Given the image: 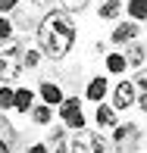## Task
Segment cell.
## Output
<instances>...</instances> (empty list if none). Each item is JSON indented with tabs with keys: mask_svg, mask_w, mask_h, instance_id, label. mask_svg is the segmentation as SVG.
<instances>
[{
	"mask_svg": "<svg viewBox=\"0 0 147 153\" xmlns=\"http://www.w3.org/2000/svg\"><path fill=\"white\" fill-rule=\"evenodd\" d=\"M125 16L131 22H147V0H125Z\"/></svg>",
	"mask_w": 147,
	"mask_h": 153,
	"instance_id": "18",
	"label": "cell"
},
{
	"mask_svg": "<svg viewBox=\"0 0 147 153\" xmlns=\"http://www.w3.org/2000/svg\"><path fill=\"white\" fill-rule=\"evenodd\" d=\"M94 125L100 131H113L116 125H119V113L113 109V103L110 100H103V103H97L94 106Z\"/></svg>",
	"mask_w": 147,
	"mask_h": 153,
	"instance_id": "10",
	"label": "cell"
},
{
	"mask_svg": "<svg viewBox=\"0 0 147 153\" xmlns=\"http://www.w3.org/2000/svg\"><path fill=\"white\" fill-rule=\"evenodd\" d=\"M110 103H113L116 113H125V109H131L138 103V88L131 78H119L113 88H110Z\"/></svg>",
	"mask_w": 147,
	"mask_h": 153,
	"instance_id": "5",
	"label": "cell"
},
{
	"mask_svg": "<svg viewBox=\"0 0 147 153\" xmlns=\"http://www.w3.org/2000/svg\"><path fill=\"white\" fill-rule=\"evenodd\" d=\"M122 13H125L122 0H100V6H97V19H103V22H119Z\"/></svg>",
	"mask_w": 147,
	"mask_h": 153,
	"instance_id": "14",
	"label": "cell"
},
{
	"mask_svg": "<svg viewBox=\"0 0 147 153\" xmlns=\"http://www.w3.org/2000/svg\"><path fill=\"white\" fill-rule=\"evenodd\" d=\"M135 106H138V109H141V113L147 116V94H138V103H135Z\"/></svg>",
	"mask_w": 147,
	"mask_h": 153,
	"instance_id": "26",
	"label": "cell"
},
{
	"mask_svg": "<svg viewBox=\"0 0 147 153\" xmlns=\"http://www.w3.org/2000/svg\"><path fill=\"white\" fill-rule=\"evenodd\" d=\"M41 62H44V53H41V47H38V44H25V50H22V66H25V72L38 69Z\"/></svg>",
	"mask_w": 147,
	"mask_h": 153,
	"instance_id": "17",
	"label": "cell"
},
{
	"mask_svg": "<svg viewBox=\"0 0 147 153\" xmlns=\"http://www.w3.org/2000/svg\"><path fill=\"white\" fill-rule=\"evenodd\" d=\"M72 153H113V144L103 131L97 128H81L72 134Z\"/></svg>",
	"mask_w": 147,
	"mask_h": 153,
	"instance_id": "4",
	"label": "cell"
},
{
	"mask_svg": "<svg viewBox=\"0 0 147 153\" xmlns=\"http://www.w3.org/2000/svg\"><path fill=\"white\" fill-rule=\"evenodd\" d=\"M22 50H25V41H16V38L0 44V85H16L25 75Z\"/></svg>",
	"mask_w": 147,
	"mask_h": 153,
	"instance_id": "2",
	"label": "cell"
},
{
	"mask_svg": "<svg viewBox=\"0 0 147 153\" xmlns=\"http://www.w3.org/2000/svg\"><path fill=\"white\" fill-rule=\"evenodd\" d=\"M78 113H85V109H81V100H78L75 94H72V97H66V100L57 106V116H60V122H63V125L72 119V116H78Z\"/></svg>",
	"mask_w": 147,
	"mask_h": 153,
	"instance_id": "16",
	"label": "cell"
},
{
	"mask_svg": "<svg viewBox=\"0 0 147 153\" xmlns=\"http://www.w3.org/2000/svg\"><path fill=\"white\" fill-rule=\"evenodd\" d=\"M88 3H91V0H60V10H66L69 16H72V13L88 10Z\"/></svg>",
	"mask_w": 147,
	"mask_h": 153,
	"instance_id": "21",
	"label": "cell"
},
{
	"mask_svg": "<svg viewBox=\"0 0 147 153\" xmlns=\"http://www.w3.org/2000/svg\"><path fill=\"white\" fill-rule=\"evenodd\" d=\"M141 31H144V28H141L138 22H131V19H119L116 28L110 31V44H113L116 50H125L128 44H135V41L141 38Z\"/></svg>",
	"mask_w": 147,
	"mask_h": 153,
	"instance_id": "6",
	"label": "cell"
},
{
	"mask_svg": "<svg viewBox=\"0 0 147 153\" xmlns=\"http://www.w3.org/2000/svg\"><path fill=\"white\" fill-rule=\"evenodd\" d=\"M34 103H38V91L34 88H16V94H13V113L28 116Z\"/></svg>",
	"mask_w": 147,
	"mask_h": 153,
	"instance_id": "11",
	"label": "cell"
},
{
	"mask_svg": "<svg viewBox=\"0 0 147 153\" xmlns=\"http://www.w3.org/2000/svg\"><path fill=\"white\" fill-rule=\"evenodd\" d=\"M110 75H94V78H88V88H85V100L88 103H103V100H110Z\"/></svg>",
	"mask_w": 147,
	"mask_h": 153,
	"instance_id": "8",
	"label": "cell"
},
{
	"mask_svg": "<svg viewBox=\"0 0 147 153\" xmlns=\"http://www.w3.org/2000/svg\"><path fill=\"white\" fill-rule=\"evenodd\" d=\"M25 153H47V144H44V141H34V144L25 147Z\"/></svg>",
	"mask_w": 147,
	"mask_h": 153,
	"instance_id": "25",
	"label": "cell"
},
{
	"mask_svg": "<svg viewBox=\"0 0 147 153\" xmlns=\"http://www.w3.org/2000/svg\"><path fill=\"white\" fill-rule=\"evenodd\" d=\"M131 81H135L138 94H147V66H144V69H138V72H135V78H131Z\"/></svg>",
	"mask_w": 147,
	"mask_h": 153,
	"instance_id": "22",
	"label": "cell"
},
{
	"mask_svg": "<svg viewBox=\"0 0 147 153\" xmlns=\"http://www.w3.org/2000/svg\"><path fill=\"white\" fill-rule=\"evenodd\" d=\"M0 153H13V147H10L6 141H3V144H0Z\"/></svg>",
	"mask_w": 147,
	"mask_h": 153,
	"instance_id": "27",
	"label": "cell"
},
{
	"mask_svg": "<svg viewBox=\"0 0 147 153\" xmlns=\"http://www.w3.org/2000/svg\"><path fill=\"white\" fill-rule=\"evenodd\" d=\"M144 25H147V22H144Z\"/></svg>",
	"mask_w": 147,
	"mask_h": 153,
	"instance_id": "28",
	"label": "cell"
},
{
	"mask_svg": "<svg viewBox=\"0 0 147 153\" xmlns=\"http://www.w3.org/2000/svg\"><path fill=\"white\" fill-rule=\"evenodd\" d=\"M103 69H107V75H110V78H119V75H125V72H128L125 53H122V50H113V53H107V56H103Z\"/></svg>",
	"mask_w": 147,
	"mask_h": 153,
	"instance_id": "13",
	"label": "cell"
},
{
	"mask_svg": "<svg viewBox=\"0 0 147 153\" xmlns=\"http://www.w3.org/2000/svg\"><path fill=\"white\" fill-rule=\"evenodd\" d=\"M63 100H66V94H63L60 81H50V78H44V81L38 85V103H47V106H53V109H57Z\"/></svg>",
	"mask_w": 147,
	"mask_h": 153,
	"instance_id": "9",
	"label": "cell"
},
{
	"mask_svg": "<svg viewBox=\"0 0 147 153\" xmlns=\"http://www.w3.org/2000/svg\"><path fill=\"white\" fill-rule=\"evenodd\" d=\"M110 144H113V153H138L144 144V128L138 122H119L110 131Z\"/></svg>",
	"mask_w": 147,
	"mask_h": 153,
	"instance_id": "3",
	"label": "cell"
},
{
	"mask_svg": "<svg viewBox=\"0 0 147 153\" xmlns=\"http://www.w3.org/2000/svg\"><path fill=\"white\" fill-rule=\"evenodd\" d=\"M19 3H22V0H0V16H13V13L19 10Z\"/></svg>",
	"mask_w": 147,
	"mask_h": 153,
	"instance_id": "23",
	"label": "cell"
},
{
	"mask_svg": "<svg viewBox=\"0 0 147 153\" xmlns=\"http://www.w3.org/2000/svg\"><path fill=\"white\" fill-rule=\"evenodd\" d=\"M44 144H47V153H72V131L66 125H50Z\"/></svg>",
	"mask_w": 147,
	"mask_h": 153,
	"instance_id": "7",
	"label": "cell"
},
{
	"mask_svg": "<svg viewBox=\"0 0 147 153\" xmlns=\"http://www.w3.org/2000/svg\"><path fill=\"white\" fill-rule=\"evenodd\" d=\"M16 38V25H13V16H0V44Z\"/></svg>",
	"mask_w": 147,
	"mask_h": 153,
	"instance_id": "19",
	"label": "cell"
},
{
	"mask_svg": "<svg viewBox=\"0 0 147 153\" xmlns=\"http://www.w3.org/2000/svg\"><path fill=\"white\" fill-rule=\"evenodd\" d=\"M13 94H16V88H13V85H0V113L13 109Z\"/></svg>",
	"mask_w": 147,
	"mask_h": 153,
	"instance_id": "20",
	"label": "cell"
},
{
	"mask_svg": "<svg viewBox=\"0 0 147 153\" xmlns=\"http://www.w3.org/2000/svg\"><path fill=\"white\" fill-rule=\"evenodd\" d=\"M53 116H57L53 106H47V103H34L31 113H28V119H31V125H38V128H50V125H53Z\"/></svg>",
	"mask_w": 147,
	"mask_h": 153,
	"instance_id": "15",
	"label": "cell"
},
{
	"mask_svg": "<svg viewBox=\"0 0 147 153\" xmlns=\"http://www.w3.org/2000/svg\"><path fill=\"white\" fill-rule=\"evenodd\" d=\"M28 3L34 6V10H44L47 13V10H53V3H60V0H28Z\"/></svg>",
	"mask_w": 147,
	"mask_h": 153,
	"instance_id": "24",
	"label": "cell"
},
{
	"mask_svg": "<svg viewBox=\"0 0 147 153\" xmlns=\"http://www.w3.org/2000/svg\"><path fill=\"white\" fill-rule=\"evenodd\" d=\"M122 53H125V62H128V69H135V72L147 66V44H141V41L128 44V47H125Z\"/></svg>",
	"mask_w": 147,
	"mask_h": 153,
	"instance_id": "12",
	"label": "cell"
},
{
	"mask_svg": "<svg viewBox=\"0 0 147 153\" xmlns=\"http://www.w3.org/2000/svg\"><path fill=\"white\" fill-rule=\"evenodd\" d=\"M75 41H78L75 19L69 16L66 10H60V6L47 10L44 16L38 19V25H34V44L41 47L44 59H50V62H63L72 53Z\"/></svg>",
	"mask_w": 147,
	"mask_h": 153,
	"instance_id": "1",
	"label": "cell"
}]
</instances>
